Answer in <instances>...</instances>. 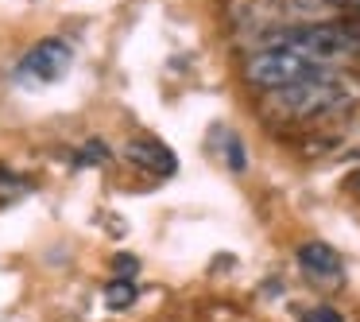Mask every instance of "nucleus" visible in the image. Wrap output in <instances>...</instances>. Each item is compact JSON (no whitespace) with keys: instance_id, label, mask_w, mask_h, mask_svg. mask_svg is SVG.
Masks as SVG:
<instances>
[{"instance_id":"nucleus-1","label":"nucleus","mask_w":360,"mask_h":322,"mask_svg":"<svg viewBox=\"0 0 360 322\" xmlns=\"http://www.w3.org/2000/svg\"><path fill=\"white\" fill-rule=\"evenodd\" d=\"M360 105V74L337 66H321L310 78L295 82V86L271 89L264 97L267 117L275 120H318L329 117V113H345Z\"/></svg>"},{"instance_id":"nucleus-2","label":"nucleus","mask_w":360,"mask_h":322,"mask_svg":"<svg viewBox=\"0 0 360 322\" xmlns=\"http://www.w3.org/2000/svg\"><path fill=\"white\" fill-rule=\"evenodd\" d=\"M314 70H321V63L306 58L302 51H295V47H259L244 58V78L256 89H264V94L295 86V82L310 78Z\"/></svg>"},{"instance_id":"nucleus-3","label":"nucleus","mask_w":360,"mask_h":322,"mask_svg":"<svg viewBox=\"0 0 360 322\" xmlns=\"http://www.w3.org/2000/svg\"><path fill=\"white\" fill-rule=\"evenodd\" d=\"M74 66V51L66 39H39L35 47H27V55L16 63V82L20 86H55L58 78H66V70Z\"/></svg>"},{"instance_id":"nucleus-4","label":"nucleus","mask_w":360,"mask_h":322,"mask_svg":"<svg viewBox=\"0 0 360 322\" xmlns=\"http://www.w3.org/2000/svg\"><path fill=\"white\" fill-rule=\"evenodd\" d=\"M326 0H244V24H252L259 35L267 32H283V27H298V24H314L310 16H318V8Z\"/></svg>"},{"instance_id":"nucleus-5","label":"nucleus","mask_w":360,"mask_h":322,"mask_svg":"<svg viewBox=\"0 0 360 322\" xmlns=\"http://www.w3.org/2000/svg\"><path fill=\"white\" fill-rule=\"evenodd\" d=\"M298 264H302V272L318 283H341L345 280L341 256H337L326 241H306L302 249H298Z\"/></svg>"},{"instance_id":"nucleus-6","label":"nucleus","mask_w":360,"mask_h":322,"mask_svg":"<svg viewBox=\"0 0 360 322\" xmlns=\"http://www.w3.org/2000/svg\"><path fill=\"white\" fill-rule=\"evenodd\" d=\"M124 156L132 159L136 167L151 171V175H174V171H179V159H174V151L167 148V144L151 140V136H140V140H128Z\"/></svg>"},{"instance_id":"nucleus-7","label":"nucleus","mask_w":360,"mask_h":322,"mask_svg":"<svg viewBox=\"0 0 360 322\" xmlns=\"http://www.w3.org/2000/svg\"><path fill=\"white\" fill-rule=\"evenodd\" d=\"M132 303H136V283L117 275V280L105 287V306H109V311H124V306H132Z\"/></svg>"},{"instance_id":"nucleus-8","label":"nucleus","mask_w":360,"mask_h":322,"mask_svg":"<svg viewBox=\"0 0 360 322\" xmlns=\"http://www.w3.org/2000/svg\"><path fill=\"white\" fill-rule=\"evenodd\" d=\"M225 159H229V167L233 171H244V148H240V136H225Z\"/></svg>"},{"instance_id":"nucleus-9","label":"nucleus","mask_w":360,"mask_h":322,"mask_svg":"<svg viewBox=\"0 0 360 322\" xmlns=\"http://www.w3.org/2000/svg\"><path fill=\"white\" fill-rule=\"evenodd\" d=\"M302 322H345V318L333 306H310V311H302Z\"/></svg>"},{"instance_id":"nucleus-10","label":"nucleus","mask_w":360,"mask_h":322,"mask_svg":"<svg viewBox=\"0 0 360 322\" xmlns=\"http://www.w3.org/2000/svg\"><path fill=\"white\" fill-rule=\"evenodd\" d=\"M112 272H117L120 280H132V275L140 272V264H136V256H117L112 260Z\"/></svg>"},{"instance_id":"nucleus-11","label":"nucleus","mask_w":360,"mask_h":322,"mask_svg":"<svg viewBox=\"0 0 360 322\" xmlns=\"http://www.w3.org/2000/svg\"><path fill=\"white\" fill-rule=\"evenodd\" d=\"M27 190V182H20V179H8V171H0V198H16V194H24Z\"/></svg>"},{"instance_id":"nucleus-12","label":"nucleus","mask_w":360,"mask_h":322,"mask_svg":"<svg viewBox=\"0 0 360 322\" xmlns=\"http://www.w3.org/2000/svg\"><path fill=\"white\" fill-rule=\"evenodd\" d=\"M352 190H356V194H360V171H356V179H352Z\"/></svg>"},{"instance_id":"nucleus-13","label":"nucleus","mask_w":360,"mask_h":322,"mask_svg":"<svg viewBox=\"0 0 360 322\" xmlns=\"http://www.w3.org/2000/svg\"><path fill=\"white\" fill-rule=\"evenodd\" d=\"M352 32H356V39H360V20H352Z\"/></svg>"}]
</instances>
